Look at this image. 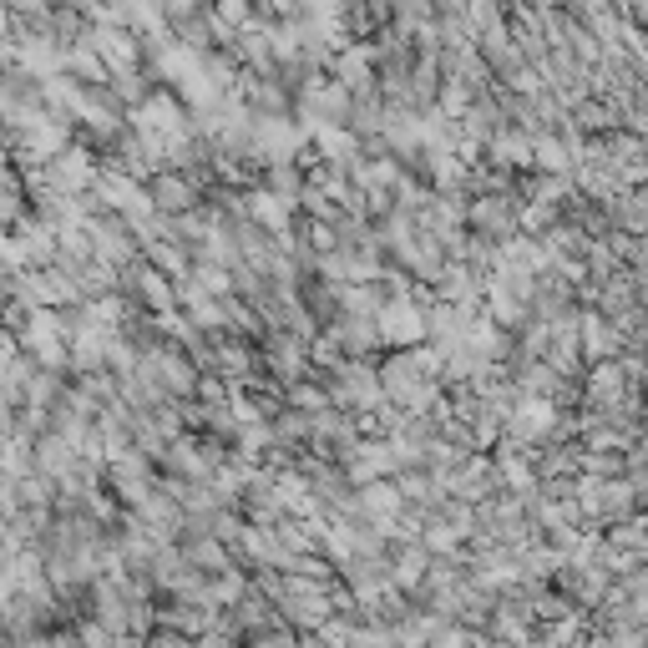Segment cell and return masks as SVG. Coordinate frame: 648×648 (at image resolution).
<instances>
[{"mask_svg": "<svg viewBox=\"0 0 648 648\" xmlns=\"http://www.w3.org/2000/svg\"><path fill=\"white\" fill-rule=\"evenodd\" d=\"M588 350H593V355H608V350H613V335L603 330L598 319H588Z\"/></svg>", "mask_w": 648, "mask_h": 648, "instance_id": "obj_1", "label": "cell"}]
</instances>
